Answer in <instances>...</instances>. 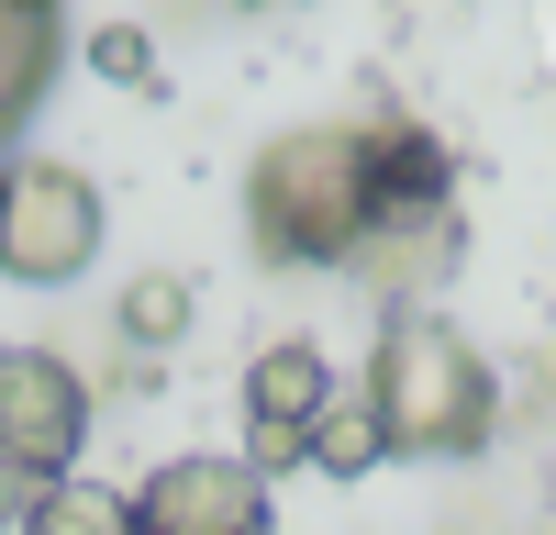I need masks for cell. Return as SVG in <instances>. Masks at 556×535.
Returning <instances> with one entry per match:
<instances>
[{
    "label": "cell",
    "mask_w": 556,
    "mask_h": 535,
    "mask_svg": "<svg viewBox=\"0 0 556 535\" xmlns=\"http://www.w3.org/2000/svg\"><path fill=\"white\" fill-rule=\"evenodd\" d=\"M245 235L278 268H323V257H356L379 235V167H367V134L345 123H290L267 134L256 167H245Z\"/></svg>",
    "instance_id": "cell-1"
},
{
    "label": "cell",
    "mask_w": 556,
    "mask_h": 535,
    "mask_svg": "<svg viewBox=\"0 0 556 535\" xmlns=\"http://www.w3.org/2000/svg\"><path fill=\"white\" fill-rule=\"evenodd\" d=\"M367 413H379L390 458H479L490 424H501V390H490V357L445 324V312H390L379 357H367Z\"/></svg>",
    "instance_id": "cell-2"
},
{
    "label": "cell",
    "mask_w": 556,
    "mask_h": 535,
    "mask_svg": "<svg viewBox=\"0 0 556 535\" xmlns=\"http://www.w3.org/2000/svg\"><path fill=\"white\" fill-rule=\"evenodd\" d=\"M101 257V190L67 167V157H23L0 167V268L23 290H56Z\"/></svg>",
    "instance_id": "cell-3"
},
{
    "label": "cell",
    "mask_w": 556,
    "mask_h": 535,
    "mask_svg": "<svg viewBox=\"0 0 556 535\" xmlns=\"http://www.w3.org/2000/svg\"><path fill=\"white\" fill-rule=\"evenodd\" d=\"M89 446V380L56 346H0V469L12 480H67Z\"/></svg>",
    "instance_id": "cell-4"
},
{
    "label": "cell",
    "mask_w": 556,
    "mask_h": 535,
    "mask_svg": "<svg viewBox=\"0 0 556 535\" xmlns=\"http://www.w3.org/2000/svg\"><path fill=\"white\" fill-rule=\"evenodd\" d=\"M134 524L146 535H278L267 458H167L134 490Z\"/></svg>",
    "instance_id": "cell-5"
},
{
    "label": "cell",
    "mask_w": 556,
    "mask_h": 535,
    "mask_svg": "<svg viewBox=\"0 0 556 535\" xmlns=\"http://www.w3.org/2000/svg\"><path fill=\"white\" fill-rule=\"evenodd\" d=\"M334 413V357H323L312 335H278L256 369H245V435H256V458H312V424Z\"/></svg>",
    "instance_id": "cell-6"
},
{
    "label": "cell",
    "mask_w": 556,
    "mask_h": 535,
    "mask_svg": "<svg viewBox=\"0 0 556 535\" xmlns=\"http://www.w3.org/2000/svg\"><path fill=\"white\" fill-rule=\"evenodd\" d=\"M56 67H67V12L56 0H0V146L45 112Z\"/></svg>",
    "instance_id": "cell-7"
},
{
    "label": "cell",
    "mask_w": 556,
    "mask_h": 535,
    "mask_svg": "<svg viewBox=\"0 0 556 535\" xmlns=\"http://www.w3.org/2000/svg\"><path fill=\"white\" fill-rule=\"evenodd\" d=\"M367 167H379V223H424L445 201V146L424 123H379L367 134Z\"/></svg>",
    "instance_id": "cell-8"
},
{
    "label": "cell",
    "mask_w": 556,
    "mask_h": 535,
    "mask_svg": "<svg viewBox=\"0 0 556 535\" xmlns=\"http://www.w3.org/2000/svg\"><path fill=\"white\" fill-rule=\"evenodd\" d=\"M12 535H146V524H134V502H123V490H101V480H34V502H23V524Z\"/></svg>",
    "instance_id": "cell-9"
},
{
    "label": "cell",
    "mask_w": 556,
    "mask_h": 535,
    "mask_svg": "<svg viewBox=\"0 0 556 535\" xmlns=\"http://www.w3.org/2000/svg\"><path fill=\"white\" fill-rule=\"evenodd\" d=\"M390 446H379V413H323L312 424V469H334V480H356V469H379Z\"/></svg>",
    "instance_id": "cell-10"
},
{
    "label": "cell",
    "mask_w": 556,
    "mask_h": 535,
    "mask_svg": "<svg viewBox=\"0 0 556 535\" xmlns=\"http://www.w3.org/2000/svg\"><path fill=\"white\" fill-rule=\"evenodd\" d=\"M178 324H190V290H178V279H146V290L123 301V335H134V346H167Z\"/></svg>",
    "instance_id": "cell-11"
},
{
    "label": "cell",
    "mask_w": 556,
    "mask_h": 535,
    "mask_svg": "<svg viewBox=\"0 0 556 535\" xmlns=\"http://www.w3.org/2000/svg\"><path fill=\"white\" fill-rule=\"evenodd\" d=\"M78 57H89V67H101V78H156V45H146V34H134V23H112V34H89V45H78Z\"/></svg>",
    "instance_id": "cell-12"
}]
</instances>
